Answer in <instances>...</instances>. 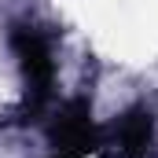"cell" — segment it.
<instances>
[{"label":"cell","mask_w":158,"mask_h":158,"mask_svg":"<svg viewBox=\"0 0 158 158\" xmlns=\"http://www.w3.org/2000/svg\"><path fill=\"white\" fill-rule=\"evenodd\" d=\"M48 143H52V151H59L66 158H85L103 147V129L92 121V99L88 96H74L52 110Z\"/></svg>","instance_id":"2"},{"label":"cell","mask_w":158,"mask_h":158,"mask_svg":"<svg viewBox=\"0 0 158 158\" xmlns=\"http://www.w3.org/2000/svg\"><path fill=\"white\" fill-rule=\"evenodd\" d=\"M103 147H114L118 158H147L155 147V110L129 107L110 129H103Z\"/></svg>","instance_id":"3"},{"label":"cell","mask_w":158,"mask_h":158,"mask_svg":"<svg viewBox=\"0 0 158 158\" xmlns=\"http://www.w3.org/2000/svg\"><path fill=\"white\" fill-rule=\"evenodd\" d=\"M11 52L19 59L22 85H26V114L40 118L44 107L52 103V85H55V59H52V40L37 26H11Z\"/></svg>","instance_id":"1"}]
</instances>
